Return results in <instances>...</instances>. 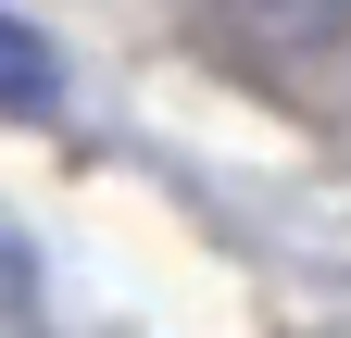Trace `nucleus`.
<instances>
[{
    "label": "nucleus",
    "instance_id": "obj_1",
    "mask_svg": "<svg viewBox=\"0 0 351 338\" xmlns=\"http://www.w3.org/2000/svg\"><path fill=\"white\" fill-rule=\"evenodd\" d=\"M63 101V63H51V38H38L25 13H0V125H38Z\"/></svg>",
    "mask_w": 351,
    "mask_h": 338
},
{
    "label": "nucleus",
    "instance_id": "obj_2",
    "mask_svg": "<svg viewBox=\"0 0 351 338\" xmlns=\"http://www.w3.org/2000/svg\"><path fill=\"white\" fill-rule=\"evenodd\" d=\"M289 13H314V25H339V13H351V0H289Z\"/></svg>",
    "mask_w": 351,
    "mask_h": 338
}]
</instances>
